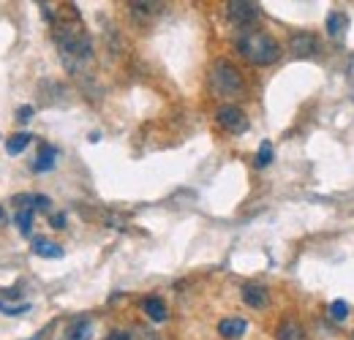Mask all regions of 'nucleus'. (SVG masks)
I'll use <instances>...</instances> for the list:
<instances>
[{"label": "nucleus", "mask_w": 354, "mask_h": 340, "mask_svg": "<svg viewBox=\"0 0 354 340\" xmlns=\"http://www.w3.org/2000/svg\"><path fill=\"white\" fill-rule=\"evenodd\" d=\"M352 340H354V335H352Z\"/></svg>", "instance_id": "25"}, {"label": "nucleus", "mask_w": 354, "mask_h": 340, "mask_svg": "<svg viewBox=\"0 0 354 340\" xmlns=\"http://www.w3.org/2000/svg\"><path fill=\"white\" fill-rule=\"evenodd\" d=\"M33 254L41 256V258H60L63 256V248L60 245H55V243H49V240H36L33 243Z\"/></svg>", "instance_id": "13"}, {"label": "nucleus", "mask_w": 354, "mask_h": 340, "mask_svg": "<svg viewBox=\"0 0 354 340\" xmlns=\"http://www.w3.org/2000/svg\"><path fill=\"white\" fill-rule=\"evenodd\" d=\"M275 340H306V330L297 321L286 319V321H281V327L275 332Z\"/></svg>", "instance_id": "10"}, {"label": "nucleus", "mask_w": 354, "mask_h": 340, "mask_svg": "<svg viewBox=\"0 0 354 340\" xmlns=\"http://www.w3.org/2000/svg\"><path fill=\"white\" fill-rule=\"evenodd\" d=\"M90 335H93V321L85 319V316H80V319H74V321L68 324L63 340H90Z\"/></svg>", "instance_id": "7"}, {"label": "nucleus", "mask_w": 354, "mask_h": 340, "mask_svg": "<svg viewBox=\"0 0 354 340\" xmlns=\"http://www.w3.org/2000/svg\"><path fill=\"white\" fill-rule=\"evenodd\" d=\"M17 223H19V229H22V234H30V229H33V210H19L17 213Z\"/></svg>", "instance_id": "19"}, {"label": "nucleus", "mask_w": 354, "mask_h": 340, "mask_svg": "<svg viewBox=\"0 0 354 340\" xmlns=\"http://www.w3.org/2000/svg\"><path fill=\"white\" fill-rule=\"evenodd\" d=\"M142 308H145V313H147L153 321H167V305L158 297H147L142 302Z\"/></svg>", "instance_id": "12"}, {"label": "nucleus", "mask_w": 354, "mask_h": 340, "mask_svg": "<svg viewBox=\"0 0 354 340\" xmlns=\"http://www.w3.org/2000/svg\"><path fill=\"white\" fill-rule=\"evenodd\" d=\"M346 25H349V19L344 17V11H333L327 17V33H330V39H344Z\"/></svg>", "instance_id": "11"}, {"label": "nucleus", "mask_w": 354, "mask_h": 340, "mask_svg": "<svg viewBox=\"0 0 354 340\" xmlns=\"http://www.w3.org/2000/svg\"><path fill=\"white\" fill-rule=\"evenodd\" d=\"M226 14H229V19H232L234 25L248 28V25H254V22L259 19V6H257V3H248V0H232V3L226 6Z\"/></svg>", "instance_id": "4"}, {"label": "nucleus", "mask_w": 354, "mask_h": 340, "mask_svg": "<svg viewBox=\"0 0 354 340\" xmlns=\"http://www.w3.org/2000/svg\"><path fill=\"white\" fill-rule=\"evenodd\" d=\"M270 161H272V144H270V142H262V144H259V153H257V169H265Z\"/></svg>", "instance_id": "18"}, {"label": "nucleus", "mask_w": 354, "mask_h": 340, "mask_svg": "<svg viewBox=\"0 0 354 340\" xmlns=\"http://www.w3.org/2000/svg\"><path fill=\"white\" fill-rule=\"evenodd\" d=\"M216 117H218V126L226 128L229 133H245L248 131V117L237 106H221Z\"/></svg>", "instance_id": "5"}, {"label": "nucleus", "mask_w": 354, "mask_h": 340, "mask_svg": "<svg viewBox=\"0 0 354 340\" xmlns=\"http://www.w3.org/2000/svg\"><path fill=\"white\" fill-rule=\"evenodd\" d=\"M0 218H3V210H0Z\"/></svg>", "instance_id": "24"}, {"label": "nucleus", "mask_w": 354, "mask_h": 340, "mask_svg": "<svg viewBox=\"0 0 354 340\" xmlns=\"http://www.w3.org/2000/svg\"><path fill=\"white\" fill-rule=\"evenodd\" d=\"M330 319H333V321H346V319H349V305H346L344 299H335V302L330 305Z\"/></svg>", "instance_id": "17"}, {"label": "nucleus", "mask_w": 354, "mask_h": 340, "mask_svg": "<svg viewBox=\"0 0 354 340\" xmlns=\"http://www.w3.org/2000/svg\"><path fill=\"white\" fill-rule=\"evenodd\" d=\"M245 330H248L245 319H223L221 324H218V332H221L223 338H229V340L245 335Z\"/></svg>", "instance_id": "9"}, {"label": "nucleus", "mask_w": 354, "mask_h": 340, "mask_svg": "<svg viewBox=\"0 0 354 340\" xmlns=\"http://www.w3.org/2000/svg\"><path fill=\"white\" fill-rule=\"evenodd\" d=\"M55 41H57L63 63H66L71 71H74L77 66H82L85 60H90L93 46H90L88 33H85V28H82L80 22H77V25H74V19L57 22V28H55Z\"/></svg>", "instance_id": "1"}, {"label": "nucleus", "mask_w": 354, "mask_h": 340, "mask_svg": "<svg viewBox=\"0 0 354 340\" xmlns=\"http://www.w3.org/2000/svg\"><path fill=\"white\" fill-rule=\"evenodd\" d=\"M30 117H33V106H19L17 120H19V123H30Z\"/></svg>", "instance_id": "20"}, {"label": "nucleus", "mask_w": 354, "mask_h": 340, "mask_svg": "<svg viewBox=\"0 0 354 340\" xmlns=\"http://www.w3.org/2000/svg\"><path fill=\"white\" fill-rule=\"evenodd\" d=\"M106 340H131V335H126V332L115 330V332H109V338H106Z\"/></svg>", "instance_id": "23"}, {"label": "nucleus", "mask_w": 354, "mask_h": 340, "mask_svg": "<svg viewBox=\"0 0 354 340\" xmlns=\"http://www.w3.org/2000/svg\"><path fill=\"white\" fill-rule=\"evenodd\" d=\"M49 223H52L55 229H63V226H66V218H63V215H49Z\"/></svg>", "instance_id": "21"}, {"label": "nucleus", "mask_w": 354, "mask_h": 340, "mask_svg": "<svg viewBox=\"0 0 354 340\" xmlns=\"http://www.w3.org/2000/svg\"><path fill=\"white\" fill-rule=\"evenodd\" d=\"M237 52L251 60L254 66H270L281 57V44L275 41L272 36L259 33V30H245L237 36Z\"/></svg>", "instance_id": "2"}, {"label": "nucleus", "mask_w": 354, "mask_h": 340, "mask_svg": "<svg viewBox=\"0 0 354 340\" xmlns=\"http://www.w3.org/2000/svg\"><path fill=\"white\" fill-rule=\"evenodd\" d=\"M210 82H213V90L223 95V98H234L243 93V74L237 71L234 63L229 60H216L213 63V74H210Z\"/></svg>", "instance_id": "3"}, {"label": "nucleus", "mask_w": 354, "mask_h": 340, "mask_svg": "<svg viewBox=\"0 0 354 340\" xmlns=\"http://www.w3.org/2000/svg\"><path fill=\"white\" fill-rule=\"evenodd\" d=\"M30 133H14V136H8V142H6V150H8V155H19L28 144H30Z\"/></svg>", "instance_id": "16"}, {"label": "nucleus", "mask_w": 354, "mask_h": 340, "mask_svg": "<svg viewBox=\"0 0 354 340\" xmlns=\"http://www.w3.org/2000/svg\"><path fill=\"white\" fill-rule=\"evenodd\" d=\"M131 11L133 17H139V19H153V17H158L164 11V6L161 3H131Z\"/></svg>", "instance_id": "14"}, {"label": "nucleus", "mask_w": 354, "mask_h": 340, "mask_svg": "<svg viewBox=\"0 0 354 340\" xmlns=\"http://www.w3.org/2000/svg\"><path fill=\"white\" fill-rule=\"evenodd\" d=\"M55 147H49V144H41V150H39V158H36V164H33V169L36 171H49L55 167Z\"/></svg>", "instance_id": "15"}, {"label": "nucleus", "mask_w": 354, "mask_h": 340, "mask_svg": "<svg viewBox=\"0 0 354 340\" xmlns=\"http://www.w3.org/2000/svg\"><path fill=\"white\" fill-rule=\"evenodd\" d=\"M289 52L295 57H313L319 52V39L313 33H295L289 39Z\"/></svg>", "instance_id": "6"}, {"label": "nucleus", "mask_w": 354, "mask_h": 340, "mask_svg": "<svg viewBox=\"0 0 354 340\" xmlns=\"http://www.w3.org/2000/svg\"><path fill=\"white\" fill-rule=\"evenodd\" d=\"M243 302H245L248 308H265L267 305V289L265 286H257V283L243 286Z\"/></svg>", "instance_id": "8"}, {"label": "nucleus", "mask_w": 354, "mask_h": 340, "mask_svg": "<svg viewBox=\"0 0 354 340\" xmlns=\"http://www.w3.org/2000/svg\"><path fill=\"white\" fill-rule=\"evenodd\" d=\"M33 202H36L39 210H49V199L46 196H33Z\"/></svg>", "instance_id": "22"}]
</instances>
